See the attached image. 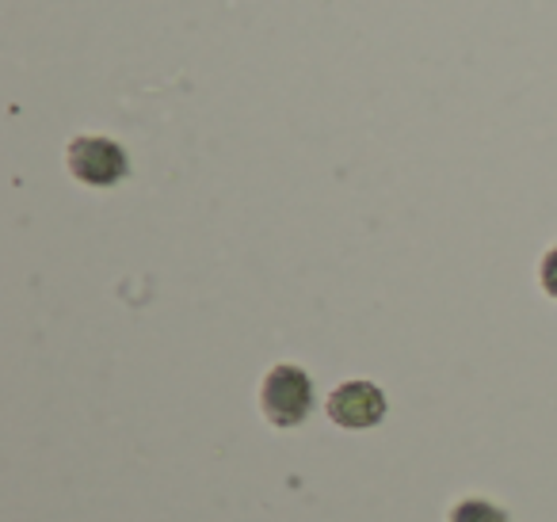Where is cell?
Masks as SVG:
<instances>
[{
	"label": "cell",
	"mask_w": 557,
	"mask_h": 522,
	"mask_svg": "<svg viewBox=\"0 0 557 522\" xmlns=\"http://www.w3.org/2000/svg\"><path fill=\"white\" fill-rule=\"evenodd\" d=\"M260 408L275 427H298L313 408V382L302 366L278 362L260 385Z\"/></svg>",
	"instance_id": "1"
},
{
	"label": "cell",
	"mask_w": 557,
	"mask_h": 522,
	"mask_svg": "<svg viewBox=\"0 0 557 522\" xmlns=\"http://www.w3.org/2000/svg\"><path fill=\"white\" fill-rule=\"evenodd\" d=\"M65 164H70L73 179H81L85 187H115L119 179L131 176L126 149L103 134H77L65 149Z\"/></svg>",
	"instance_id": "2"
},
{
	"label": "cell",
	"mask_w": 557,
	"mask_h": 522,
	"mask_svg": "<svg viewBox=\"0 0 557 522\" xmlns=\"http://www.w3.org/2000/svg\"><path fill=\"white\" fill-rule=\"evenodd\" d=\"M539 278H542V290H546L549 298H557V248H549V252L542 256Z\"/></svg>",
	"instance_id": "5"
},
{
	"label": "cell",
	"mask_w": 557,
	"mask_h": 522,
	"mask_svg": "<svg viewBox=\"0 0 557 522\" xmlns=\"http://www.w3.org/2000/svg\"><path fill=\"white\" fill-rule=\"evenodd\" d=\"M450 522H511V519L496 504H488V499H462L450 511Z\"/></svg>",
	"instance_id": "4"
},
{
	"label": "cell",
	"mask_w": 557,
	"mask_h": 522,
	"mask_svg": "<svg viewBox=\"0 0 557 522\" xmlns=\"http://www.w3.org/2000/svg\"><path fill=\"white\" fill-rule=\"evenodd\" d=\"M382 415H386V393L371 382H344L329 397V420L348 431L374 427V423H382Z\"/></svg>",
	"instance_id": "3"
}]
</instances>
